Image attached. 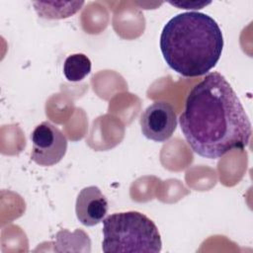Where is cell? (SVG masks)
I'll return each instance as SVG.
<instances>
[{
  "mask_svg": "<svg viewBox=\"0 0 253 253\" xmlns=\"http://www.w3.org/2000/svg\"><path fill=\"white\" fill-rule=\"evenodd\" d=\"M181 130L198 155L217 159L249 144L252 127L235 91L218 72H211L188 94Z\"/></svg>",
  "mask_w": 253,
  "mask_h": 253,
  "instance_id": "cell-1",
  "label": "cell"
},
{
  "mask_svg": "<svg viewBox=\"0 0 253 253\" xmlns=\"http://www.w3.org/2000/svg\"><path fill=\"white\" fill-rule=\"evenodd\" d=\"M223 37L218 24L201 12L171 18L160 35V49L168 66L185 77L205 75L220 58Z\"/></svg>",
  "mask_w": 253,
  "mask_h": 253,
  "instance_id": "cell-2",
  "label": "cell"
},
{
  "mask_svg": "<svg viewBox=\"0 0 253 253\" xmlns=\"http://www.w3.org/2000/svg\"><path fill=\"white\" fill-rule=\"evenodd\" d=\"M102 232V249L106 253H158L162 248L157 226L139 211H130L108 215L103 219Z\"/></svg>",
  "mask_w": 253,
  "mask_h": 253,
  "instance_id": "cell-3",
  "label": "cell"
},
{
  "mask_svg": "<svg viewBox=\"0 0 253 253\" xmlns=\"http://www.w3.org/2000/svg\"><path fill=\"white\" fill-rule=\"evenodd\" d=\"M32 160L40 166H52L66 153L67 139L63 132L49 122L38 125L31 134Z\"/></svg>",
  "mask_w": 253,
  "mask_h": 253,
  "instance_id": "cell-4",
  "label": "cell"
},
{
  "mask_svg": "<svg viewBox=\"0 0 253 253\" xmlns=\"http://www.w3.org/2000/svg\"><path fill=\"white\" fill-rule=\"evenodd\" d=\"M142 134L151 140L163 142L169 139L177 126V118L171 104L157 101L148 106L140 116Z\"/></svg>",
  "mask_w": 253,
  "mask_h": 253,
  "instance_id": "cell-5",
  "label": "cell"
},
{
  "mask_svg": "<svg viewBox=\"0 0 253 253\" xmlns=\"http://www.w3.org/2000/svg\"><path fill=\"white\" fill-rule=\"evenodd\" d=\"M108 201L96 186L83 188L76 199L75 212L78 220L86 225L93 226L101 222L108 212Z\"/></svg>",
  "mask_w": 253,
  "mask_h": 253,
  "instance_id": "cell-6",
  "label": "cell"
},
{
  "mask_svg": "<svg viewBox=\"0 0 253 253\" xmlns=\"http://www.w3.org/2000/svg\"><path fill=\"white\" fill-rule=\"evenodd\" d=\"M33 4L37 13L42 18L63 19L78 12L84 2H34Z\"/></svg>",
  "mask_w": 253,
  "mask_h": 253,
  "instance_id": "cell-7",
  "label": "cell"
},
{
  "mask_svg": "<svg viewBox=\"0 0 253 253\" xmlns=\"http://www.w3.org/2000/svg\"><path fill=\"white\" fill-rule=\"evenodd\" d=\"M91 71V60L83 53H74L66 57L63 64V74L68 81L78 82Z\"/></svg>",
  "mask_w": 253,
  "mask_h": 253,
  "instance_id": "cell-8",
  "label": "cell"
}]
</instances>
